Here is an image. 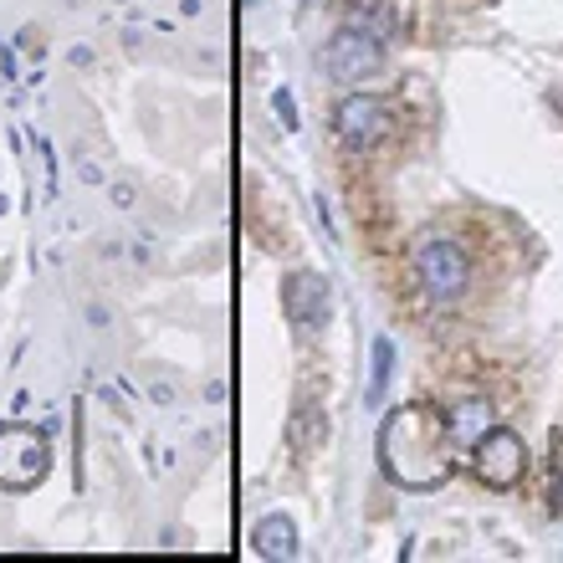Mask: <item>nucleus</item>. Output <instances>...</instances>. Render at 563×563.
<instances>
[{
  "instance_id": "f257e3e1",
  "label": "nucleus",
  "mask_w": 563,
  "mask_h": 563,
  "mask_svg": "<svg viewBox=\"0 0 563 563\" xmlns=\"http://www.w3.org/2000/svg\"><path fill=\"white\" fill-rule=\"evenodd\" d=\"M379 461L400 487H441L451 482L456 461H451V430L435 405H400L389 410L379 430Z\"/></svg>"
},
{
  "instance_id": "f03ea898",
  "label": "nucleus",
  "mask_w": 563,
  "mask_h": 563,
  "mask_svg": "<svg viewBox=\"0 0 563 563\" xmlns=\"http://www.w3.org/2000/svg\"><path fill=\"white\" fill-rule=\"evenodd\" d=\"M323 67L333 82L343 88H358V82H369V77L385 73V36L369 26H343L328 36L323 46Z\"/></svg>"
},
{
  "instance_id": "7ed1b4c3",
  "label": "nucleus",
  "mask_w": 563,
  "mask_h": 563,
  "mask_svg": "<svg viewBox=\"0 0 563 563\" xmlns=\"http://www.w3.org/2000/svg\"><path fill=\"white\" fill-rule=\"evenodd\" d=\"M46 472H52V445H46L42 430L0 426V487L31 492L46 482Z\"/></svg>"
},
{
  "instance_id": "20e7f679",
  "label": "nucleus",
  "mask_w": 563,
  "mask_h": 563,
  "mask_svg": "<svg viewBox=\"0 0 563 563\" xmlns=\"http://www.w3.org/2000/svg\"><path fill=\"white\" fill-rule=\"evenodd\" d=\"M416 277L435 302H451L472 282V256H466V246L456 236H426L416 246Z\"/></svg>"
},
{
  "instance_id": "39448f33",
  "label": "nucleus",
  "mask_w": 563,
  "mask_h": 563,
  "mask_svg": "<svg viewBox=\"0 0 563 563\" xmlns=\"http://www.w3.org/2000/svg\"><path fill=\"white\" fill-rule=\"evenodd\" d=\"M472 466L492 492H512L522 476H528V445H522L518 430L492 426L487 435L472 445Z\"/></svg>"
},
{
  "instance_id": "423d86ee",
  "label": "nucleus",
  "mask_w": 563,
  "mask_h": 563,
  "mask_svg": "<svg viewBox=\"0 0 563 563\" xmlns=\"http://www.w3.org/2000/svg\"><path fill=\"white\" fill-rule=\"evenodd\" d=\"M333 134L349 148H374L389 134V108L379 98H364V92H349L339 108H333Z\"/></svg>"
},
{
  "instance_id": "0eeeda50",
  "label": "nucleus",
  "mask_w": 563,
  "mask_h": 563,
  "mask_svg": "<svg viewBox=\"0 0 563 563\" xmlns=\"http://www.w3.org/2000/svg\"><path fill=\"white\" fill-rule=\"evenodd\" d=\"M328 277L318 272H292V277L282 282V308L292 318L297 328H323L328 323Z\"/></svg>"
},
{
  "instance_id": "6e6552de",
  "label": "nucleus",
  "mask_w": 563,
  "mask_h": 563,
  "mask_svg": "<svg viewBox=\"0 0 563 563\" xmlns=\"http://www.w3.org/2000/svg\"><path fill=\"white\" fill-rule=\"evenodd\" d=\"M441 416H445V430H451V445H461V451H472V445L497 426V410H492V400H482V395L441 405Z\"/></svg>"
},
{
  "instance_id": "1a4fd4ad",
  "label": "nucleus",
  "mask_w": 563,
  "mask_h": 563,
  "mask_svg": "<svg viewBox=\"0 0 563 563\" xmlns=\"http://www.w3.org/2000/svg\"><path fill=\"white\" fill-rule=\"evenodd\" d=\"M252 549L267 563H292L297 559V522L287 512H267V518L252 528Z\"/></svg>"
},
{
  "instance_id": "9d476101",
  "label": "nucleus",
  "mask_w": 563,
  "mask_h": 563,
  "mask_svg": "<svg viewBox=\"0 0 563 563\" xmlns=\"http://www.w3.org/2000/svg\"><path fill=\"white\" fill-rule=\"evenodd\" d=\"M389 369H395V349H389V339L374 343V385H369V400H379L389 385Z\"/></svg>"
},
{
  "instance_id": "9b49d317",
  "label": "nucleus",
  "mask_w": 563,
  "mask_h": 563,
  "mask_svg": "<svg viewBox=\"0 0 563 563\" xmlns=\"http://www.w3.org/2000/svg\"><path fill=\"white\" fill-rule=\"evenodd\" d=\"M553 476H559V487H563V430L553 435Z\"/></svg>"
},
{
  "instance_id": "f8f14e48",
  "label": "nucleus",
  "mask_w": 563,
  "mask_h": 563,
  "mask_svg": "<svg viewBox=\"0 0 563 563\" xmlns=\"http://www.w3.org/2000/svg\"><path fill=\"white\" fill-rule=\"evenodd\" d=\"M277 113H282V123H287V129H292V98H287V92H277Z\"/></svg>"
}]
</instances>
